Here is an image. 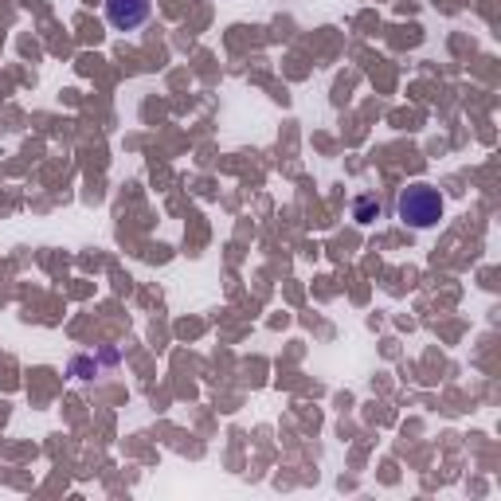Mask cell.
<instances>
[{"instance_id": "cell-1", "label": "cell", "mask_w": 501, "mask_h": 501, "mask_svg": "<svg viewBox=\"0 0 501 501\" xmlns=\"http://www.w3.org/2000/svg\"><path fill=\"white\" fill-rule=\"evenodd\" d=\"M443 192L435 188V185H408V188H400V196H396V216L408 223V228L415 231H428L435 228V223L443 220Z\"/></svg>"}, {"instance_id": "cell-2", "label": "cell", "mask_w": 501, "mask_h": 501, "mask_svg": "<svg viewBox=\"0 0 501 501\" xmlns=\"http://www.w3.org/2000/svg\"><path fill=\"white\" fill-rule=\"evenodd\" d=\"M106 24L114 31H137L153 13V0H106Z\"/></svg>"}, {"instance_id": "cell-3", "label": "cell", "mask_w": 501, "mask_h": 501, "mask_svg": "<svg viewBox=\"0 0 501 501\" xmlns=\"http://www.w3.org/2000/svg\"><path fill=\"white\" fill-rule=\"evenodd\" d=\"M376 216H380V200H376V196H357L353 220H357V223H372Z\"/></svg>"}]
</instances>
